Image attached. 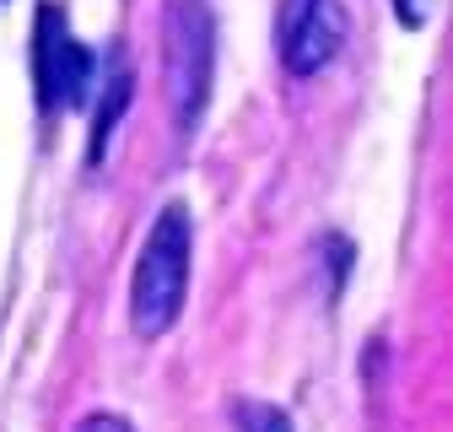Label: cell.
Listing matches in <instances>:
<instances>
[{"instance_id": "8", "label": "cell", "mask_w": 453, "mask_h": 432, "mask_svg": "<svg viewBox=\"0 0 453 432\" xmlns=\"http://www.w3.org/2000/svg\"><path fill=\"white\" fill-rule=\"evenodd\" d=\"M394 12H400V22H405V27H426L432 0H394Z\"/></svg>"}, {"instance_id": "5", "label": "cell", "mask_w": 453, "mask_h": 432, "mask_svg": "<svg viewBox=\"0 0 453 432\" xmlns=\"http://www.w3.org/2000/svg\"><path fill=\"white\" fill-rule=\"evenodd\" d=\"M130 108V71H119L113 76V87H108V103H103V114L92 120V162L103 157V146H108V130H113V120H119Z\"/></svg>"}, {"instance_id": "4", "label": "cell", "mask_w": 453, "mask_h": 432, "mask_svg": "<svg viewBox=\"0 0 453 432\" xmlns=\"http://www.w3.org/2000/svg\"><path fill=\"white\" fill-rule=\"evenodd\" d=\"M346 0H280L275 12V49H280V66L292 76H319L340 43H346Z\"/></svg>"}, {"instance_id": "1", "label": "cell", "mask_w": 453, "mask_h": 432, "mask_svg": "<svg viewBox=\"0 0 453 432\" xmlns=\"http://www.w3.org/2000/svg\"><path fill=\"white\" fill-rule=\"evenodd\" d=\"M189 249H195V216L184 200H167L157 211V222L146 233V249L135 259V282H130V324L135 336L157 341L173 330V319L189 292Z\"/></svg>"}, {"instance_id": "6", "label": "cell", "mask_w": 453, "mask_h": 432, "mask_svg": "<svg viewBox=\"0 0 453 432\" xmlns=\"http://www.w3.org/2000/svg\"><path fill=\"white\" fill-rule=\"evenodd\" d=\"M238 432H292V416L280 405H259V400H238Z\"/></svg>"}, {"instance_id": "7", "label": "cell", "mask_w": 453, "mask_h": 432, "mask_svg": "<svg viewBox=\"0 0 453 432\" xmlns=\"http://www.w3.org/2000/svg\"><path fill=\"white\" fill-rule=\"evenodd\" d=\"M76 432H135V427H130L125 416H113V411H92Z\"/></svg>"}, {"instance_id": "3", "label": "cell", "mask_w": 453, "mask_h": 432, "mask_svg": "<svg viewBox=\"0 0 453 432\" xmlns=\"http://www.w3.org/2000/svg\"><path fill=\"white\" fill-rule=\"evenodd\" d=\"M33 81H38V108H81L87 87H92V49L71 33L65 12L38 6V27H33Z\"/></svg>"}, {"instance_id": "2", "label": "cell", "mask_w": 453, "mask_h": 432, "mask_svg": "<svg viewBox=\"0 0 453 432\" xmlns=\"http://www.w3.org/2000/svg\"><path fill=\"white\" fill-rule=\"evenodd\" d=\"M216 71V17L205 0H167L162 6V92L173 125L195 130L211 97Z\"/></svg>"}]
</instances>
